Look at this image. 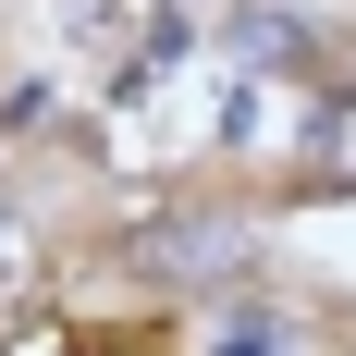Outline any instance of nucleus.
I'll list each match as a JSON object with an SVG mask.
<instances>
[{
	"label": "nucleus",
	"instance_id": "f257e3e1",
	"mask_svg": "<svg viewBox=\"0 0 356 356\" xmlns=\"http://www.w3.org/2000/svg\"><path fill=\"white\" fill-rule=\"evenodd\" d=\"M209 246H221L209 221H160V234H147V258H160V270H209Z\"/></svg>",
	"mask_w": 356,
	"mask_h": 356
},
{
	"label": "nucleus",
	"instance_id": "f03ea898",
	"mask_svg": "<svg viewBox=\"0 0 356 356\" xmlns=\"http://www.w3.org/2000/svg\"><path fill=\"white\" fill-rule=\"evenodd\" d=\"M221 356H295V332H283V320H234V344H221Z\"/></svg>",
	"mask_w": 356,
	"mask_h": 356
}]
</instances>
